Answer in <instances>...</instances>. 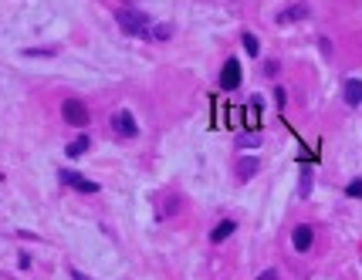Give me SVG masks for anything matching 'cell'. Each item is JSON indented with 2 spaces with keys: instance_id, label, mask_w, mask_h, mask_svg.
<instances>
[{
  "instance_id": "1",
  "label": "cell",
  "mask_w": 362,
  "mask_h": 280,
  "mask_svg": "<svg viewBox=\"0 0 362 280\" xmlns=\"http://www.w3.org/2000/svg\"><path fill=\"white\" fill-rule=\"evenodd\" d=\"M115 24L129 34V37H149V34H153L149 17H146L142 10H136V7H119L115 10Z\"/></svg>"
},
{
  "instance_id": "2",
  "label": "cell",
  "mask_w": 362,
  "mask_h": 280,
  "mask_svg": "<svg viewBox=\"0 0 362 280\" xmlns=\"http://www.w3.org/2000/svg\"><path fill=\"white\" fill-rule=\"evenodd\" d=\"M61 118L68 122V125H88V105L81 102V98H65L61 102Z\"/></svg>"
},
{
  "instance_id": "3",
  "label": "cell",
  "mask_w": 362,
  "mask_h": 280,
  "mask_svg": "<svg viewBox=\"0 0 362 280\" xmlns=\"http://www.w3.org/2000/svg\"><path fill=\"white\" fill-rule=\"evenodd\" d=\"M112 128H115V135H122V138H136V135H139L136 115H132L129 108H122V112L112 115Z\"/></svg>"
},
{
  "instance_id": "4",
  "label": "cell",
  "mask_w": 362,
  "mask_h": 280,
  "mask_svg": "<svg viewBox=\"0 0 362 280\" xmlns=\"http://www.w3.org/2000/svg\"><path fill=\"white\" fill-rule=\"evenodd\" d=\"M58 179H61V186H68V189H78V192H98V183H95V179H85L81 172H71V169H61V172H58Z\"/></svg>"
},
{
  "instance_id": "5",
  "label": "cell",
  "mask_w": 362,
  "mask_h": 280,
  "mask_svg": "<svg viewBox=\"0 0 362 280\" xmlns=\"http://www.w3.org/2000/svg\"><path fill=\"white\" fill-rule=\"evenodd\" d=\"M241 85V64H237V57H227L224 71H220V88L224 91H233Z\"/></svg>"
},
{
  "instance_id": "6",
  "label": "cell",
  "mask_w": 362,
  "mask_h": 280,
  "mask_svg": "<svg viewBox=\"0 0 362 280\" xmlns=\"http://www.w3.org/2000/svg\"><path fill=\"white\" fill-rule=\"evenodd\" d=\"M312 240H315L312 226H308V223H298L295 233H291V243H295V250H298V253H308V250H312Z\"/></svg>"
},
{
  "instance_id": "7",
  "label": "cell",
  "mask_w": 362,
  "mask_h": 280,
  "mask_svg": "<svg viewBox=\"0 0 362 280\" xmlns=\"http://www.w3.org/2000/svg\"><path fill=\"white\" fill-rule=\"evenodd\" d=\"M233 230H237V223H233V219H220V223L210 230V243H224Z\"/></svg>"
},
{
  "instance_id": "8",
  "label": "cell",
  "mask_w": 362,
  "mask_h": 280,
  "mask_svg": "<svg viewBox=\"0 0 362 280\" xmlns=\"http://www.w3.org/2000/svg\"><path fill=\"white\" fill-rule=\"evenodd\" d=\"M308 4H295V7H288V10H281L278 14V24H291V21H301V17H308Z\"/></svg>"
},
{
  "instance_id": "9",
  "label": "cell",
  "mask_w": 362,
  "mask_h": 280,
  "mask_svg": "<svg viewBox=\"0 0 362 280\" xmlns=\"http://www.w3.org/2000/svg\"><path fill=\"white\" fill-rule=\"evenodd\" d=\"M346 105H362V81L359 78H349L346 81Z\"/></svg>"
},
{
  "instance_id": "10",
  "label": "cell",
  "mask_w": 362,
  "mask_h": 280,
  "mask_svg": "<svg viewBox=\"0 0 362 280\" xmlns=\"http://www.w3.org/2000/svg\"><path fill=\"white\" fill-rule=\"evenodd\" d=\"M258 159H241V162H237V176H241L244 179V183H247V179L250 176H258Z\"/></svg>"
},
{
  "instance_id": "11",
  "label": "cell",
  "mask_w": 362,
  "mask_h": 280,
  "mask_svg": "<svg viewBox=\"0 0 362 280\" xmlns=\"http://www.w3.org/2000/svg\"><path fill=\"white\" fill-rule=\"evenodd\" d=\"M88 145H92V138H88V135H78L71 145H68V155H71V159H78V155L88 152Z\"/></svg>"
},
{
  "instance_id": "12",
  "label": "cell",
  "mask_w": 362,
  "mask_h": 280,
  "mask_svg": "<svg viewBox=\"0 0 362 280\" xmlns=\"http://www.w3.org/2000/svg\"><path fill=\"white\" fill-rule=\"evenodd\" d=\"M153 41H169L173 37V27L169 24H153V34H149Z\"/></svg>"
},
{
  "instance_id": "13",
  "label": "cell",
  "mask_w": 362,
  "mask_h": 280,
  "mask_svg": "<svg viewBox=\"0 0 362 280\" xmlns=\"http://www.w3.org/2000/svg\"><path fill=\"white\" fill-rule=\"evenodd\" d=\"M244 48H247V54H254V57L261 54V44H258V37H254V34H244Z\"/></svg>"
},
{
  "instance_id": "14",
  "label": "cell",
  "mask_w": 362,
  "mask_h": 280,
  "mask_svg": "<svg viewBox=\"0 0 362 280\" xmlns=\"http://www.w3.org/2000/svg\"><path fill=\"white\" fill-rule=\"evenodd\" d=\"M346 192L352 196V199H362V179H352V183L346 186Z\"/></svg>"
},
{
  "instance_id": "15",
  "label": "cell",
  "mask_w": 362,
  "mask_h": 280,
  "mask_svg": "<svg viewBox=\"0 0 362 280\" xmlns=\"http://www.w3.org/2000/svg\"><path fill=\"white\" fill-rule=\"evenodd\" d=\"M24 54L27 57H51V54H55V48H27Z\"/></svg>"
},
{
  "instance_id": "16",
  "label": "cell",
  "mask_w": 362,
  "mask_h": 280,
  "mask_svg": "<svg viewBox=\"0 0 362 280\" xmlns=\"http://www.w3.org/2000/svg\"><path fill=\"white\" fill-rule=\"evenodd\" d=\"M258 142H261V135H241V138H237V145H241V149H254Z\"/></svg>"
},
{
  "instance_id": "17",
  "label": "cell",
  "mask_w": 362,
  "mask_h": 280,
  "mask_svg": "<svg viewBox=\"0 0 362 280\" xmlns=\"http://www.w3.org/2000/svg\"><path fill=\"white\" fill-rule=\"evenodd\" d=\"M308 189H312V169L301 176V196H308Z\"/></svg>"
},
{
  "instance_id": "18",
  "label": "cell",
  "mask_w": 362,
  "mask_h": 280,
  "mask_svg": "<svg viewBox=\"0 0 362 280\" xmlns=\"http://www.w3.org/2000/svg\"><path fill=\"white\" fill-rule=\"evenodd\" d=\"M284 98H288V95H284V88H274V102L284 105Z\"/></svg>"
},
{
  "instance_id": "19",
  "label": "cell",
  "mask_w": 362,
  "mask_h": 280,
  "mask_svg": "<svg viewBox=\"0 0 362 280\" xmlns=\"http://www.w3.org/2000/svg\"><path fill=\"white\" fill-rule=\"evenodd\" d=\"M68 273H71V280H88V277H85V273H81V270H75V267H71V270H68Z\"/></svg>"
},
{
  "instance_id": "20",
  "label": "cell",
  "mask_w": 362,
  "mask_h": 280,
  "mask_svg": "<svg viewBox=\"0 0 362 280\" xmlns=\"http://www.w3.org/2000/svg\"><path fill=\"white\" fill-rule=\"evenodd\" d=\"M261 280H278V273H274V270H264V273H261Z\"/></svg>"
}]
</instances>
